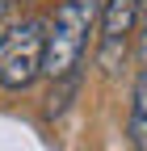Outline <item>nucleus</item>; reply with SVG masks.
<instances>
[{"label": "nucleus", "mask_w": 147, "mask_h": 151, "mask_svg": "<svg viewBox=\"0 0 147 151\" xmlns=\"http://www.w3.org/2000/svg\"><path fill=\"white\" fill-rule=\"evenodd\" d=\"M101 0H59L55 17L46 21V42H42V76L67 80L80 67L88 34L97 29Z\"/></svg>", "instance_id": "1"}, {"label": "nucleus", "mask_w": 147, "mask_h": 151, "mask_svg": "<svg viewBox=\"0 0 147 151\" xmlns=\"http://www.w3.org/2000/svg\"><path fill=\"white\" fill-rule=\"evenodd\" d=\"M42 42H46L42 17H21L0 29V88L4 92H25L42 76Z\"/></svg>", "instance_id": "2"}, {"label": "nucleus", "mask_w": 147, "mask_h": 151, "mask_svg": "<svg viewBox=\"0 0 147 151\" xmlns=\"http://www.w3.org/2000/svg\"><path fill=\"white\" fill-rule=\"evenodd\" d=\"M101 42H97V63L105 76H114L126 59L130 34L139 29V0H101Z\"/></svg>", "instance_id": "3"}, {"label": "nucleus", "mask_w": 147, "mask_h": 151, "mask_svg": "<svg viewBox=\"0 0 147 151\" xmlns=\"http://www.w3.org/2000/svg\"><path fill=\"white\" fill-rule=\"evenodd\" d=\"M126 134H130V147H135V151H147V118H135V113H130Z\"/></svg>", "instance_id": "4"}, {"label": "nucleus", "mask_w": 147, "mask_h": 151, "mask_svg": "<svg viewBox=\"0 0 147 151\" xmlns=\"http://www.w3.org/2000/svg\"><path fill=\"white\" fill-rule=\"evenodd\" d=\"M135 118H147V67L139 71V80H135Z\"/></svg>", "instance_id": "5"}, {"label": "nucleus", "mask_w": 147, "mask_h": 151, "mask_svg": "<svg viewBox=\"0 0 147 151\" xmlns=\"http://www.w3.org/2000/svg\"><path fill=\"white\" fill-rule=\"evenodd\" d=\"M139 25L147 29V0H139Z\"/></svg>", "instance_id": "6"}, {"label": "nucleus", "mask_w": 147, "mask_h": 151, "mask_svg": "<svg viewBox=\"0 0 147 151\" xmlns=\"http://www.w3.org/2000/svg\"><path fill=\"white\" fill-rule=\"evenodd\" d=\"M13 4H25V0H4V9H13Z\"/></svg>", "instance_id": "7"}]
</instances>
